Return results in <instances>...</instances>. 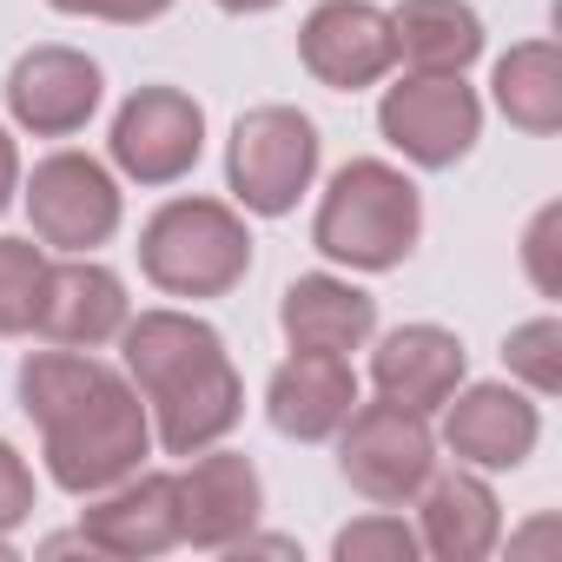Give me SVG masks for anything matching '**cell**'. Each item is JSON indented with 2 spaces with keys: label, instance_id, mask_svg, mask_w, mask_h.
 <instances>
[{
  "label": "cell",
  "instance_id": "484cf974",
  "mask_svg": "<svg viewBox=\"0 0 562 562\" xmlns=\"http://www.w3.org/2000/svg\"><path fill=\"white\" fill-rule=\"evenodd\" d=\"M47 8L87 14V21H113V27H146V21H159L172 8V0H47Z\"/></svg>",
  "mask_w": 562,
  "mask_h": 562
},
{
  "label": "cell",
  "instance_id": "7402d4cb",
  "mask_svg": "<svg viewBox=\"0 0 562 562\" xmlns=\"http://www.w3.org/2000/svg\"><path fill=\"white\" fill-rule=\"evenodd\" d=\"M41 285H47V251L34 238H0V338L34 331Z\"/></svg>",
  "mask_w": 562,
  "mask_h": 562
},
{
  "label": "cell",
  "instance_id": "f1b7e54d",
  "mask_svg": "<svg viewBox=\"0 0 562 562\" xmlns=\"http://www.w3.org/2000/svg\"><path fill=\"white\" fill-rule=\"evenodd\" d=\"M225 14H265V8H278V0H218Z\"/></svg>",
  "mask_w": 562,
  "mask_h": 562
},
{
  "label": "cell",
  "instance_id": "3957f363",
  "mask_svg": "<svg viewBox=\"0 0 562 562\" xmlns=\"http://www.w3.org/2000/svg\"><path fill=\"white\" fill-rule=\"evenodd\" d=\"M417 232H424V199L384 159H351L312 218V245L351 271H397L417 251Z\"/></svg>",
  "mask_w": 562,
  "mask_h": 562
},
{
  "label": "cell",
  "instance_id": "4316f807",
  "mask_svg": "<svg viewBox=\"0 0 562 562\" xmlns=\"http://www.w3.org/2000/svg\"><path fill=\"white\" fill-rule=\"evenodd\" d=\"M549 225H555V212H542L536 232H529V265H536V285H542V292H555V271H549Z\"/></svg>",
  "mask_w": 562,
  "mask_h": 562
},
{
  "label": "cell",
  "instance_id": "44dd1931",
  "mask_svg": "<svg viewBox=\"0 0 562 562\" xmlns=\"http://www.w3.org/2000/svg\"><path fill=\"white\" fill-rule=\"evenodd\" d=\"M490 87H496V106H503L509 126H522L536 139H549L562 126V54H555V41L509 47L496 60V80Z\"/></svg>",
  "mask_w": 562,
  "mask_h": 562
},
{
  "label": "cell",
  "instance_id": "30bf717a",
  "mask_svg": "<svg viewBox=\"0 0 562 562\" xmlns=\"http://www.w3.org/2000/svg\"><path fill=\"white\" fill-rule=\"evenodd\" d=\"M299 60L312 67V80H325L331 93H358L378 87L397 67V41H391V14L371 0H318L299 27Z\"/></svg>",
  "mask_w": 562,
  "mask_h": 562
},
{
  "label": "cell",
  "instance_id": "ac0fdd59",
  "mask_svg": "<svg viewBox=\"0 0 562 562\" xmlns=\"http://www.w3.org/2000/svg\"><path fill=\"white\" fill-rule=\"evenodd\" d=\"M424 529H417V549H430L437 562H476L496 549L503 536V509H496V490L476 476V470H430L424 490L411 496Z\"/></svg>",
  "mask_w": 562,
  "mask_h": 562
},
{
  "label": "cell",
  "instance_id": "5b68a950",
  "mask_svg": "<svg viewBox=\"0 0 562 562\" xmlns=\"http://www.w3.org/2000/svg\"><path fill=\"white\" fill-rule=\"evenodd\" d=\"M318 179V126L299 106H251L225 146V186L245 212L285 218Z\"/></svg>",
  "mask_w": 562,
  "mask_h": 562
},
{
  "label": "cell",
  "instance_id": "603a6c76",
  "mask_svg": "<svg viewBox=\"0 0 562 562\" xmlns=\"http://www.w3.org/2000/svg\"><path fill=\"white\" fill-rule=\"evenodd\" d=\"M503 358H509V371H516L529 391H542V397L562 391V325H555V318H529V325H516L509 345H503Z\"/></svg>",
  "mask_w": 562,
  "mask_h": 562
},
{
  "label": "cell",
  "instance_id": "ba28073f",
  "mask_svg": "<svg viewBox=\"0 0 562 562\" xmlns=\"http://www.w3.org/2000/svg\"><path fill=\"white\" fill-rule=\"evenodd\" d=\"M34 238L54 251H93L120 232V186L93 153H47L27 179Z\"/></svg>",
  "mask_w": 562,
  "mask_h": 562
},
{
  "label": "cell",
  "instance_id": "4fadbf2b",
  "mask_svg": "<svg viewBox=\"0 0 562 562\" xmlns=\"http://www.w3.org/2000/svg\"><path fill=\"white\" fill-rule=\"evenodd\" d=\"M358 411V371L338 351H292L265 384V417L292 443H325Z\"/></svg>",
  "mask_w": 562,
  "mask_h": 562
},
{
  "label": "cell",
  "instance_id": "52a82bcc",
  "mask_svg": "<svg viewBox=\"0 0 562 562\" xmlns=\"http://www.w3.org/2000/svg\"><path fill=\"white\" fill-rule=\"evenodd\" d=\"M378 133L424 172H450L457 159H470L476 133H483V100L463 87V74H411L397 87H384L378 100Z\"/></svg>",
  "mask_w": 562,
  "mask_h": 562
},
{
  "label": "cell",
  "instance_id": "d4e9b609",
  "mask_svg": "<svg viewBox=\"0 0 562 562\" xmlns=\"http://www.w3.org/2000/svg\"><path fill=\"white\" fill-rule=\"evenodd\" d=\"M27 516H34V470L8 437H0V536L21 529Z\"/></svg>",
  "mask_w": 562,
  "mask_h": 562
},
{
  "label": "cell",
  "instance_id": "ffe728a7",
  "mask_svg": "<svg viewBox=\"0 0 562 562\" xmlns=\"http://www.w3.org/2000/svg\"><path fill=\"white\" fill-rule=\"evenodd\" d=\"M391 41L417 74H463L483 54V21L470 0H404L391 14Z\"/></svg>",
  "mask_w": 562,
  "mask_h": 562
},
{
  "label": "cell",
  "instance_id": "e0dca14e",
  "mask_svg": "<svg viewBox=\"0 0 562 562\" xmlns=\"http://www.w3.org/2000/svg\"><path fill=\"white\" fill-rule=\"evenodd\" d=\"M80 542L100 555H166L179 542V490L172 476H126L113 490H100V503L80 516Z\"/></svg>",
  "mask_w": 562,
  "mask_h": 562
},
{
  "label": "cell",
  "instance_id": "2e32d148",
  "mask_svg": "<svg viewBox=\"0 0 562 562\" xmlns=\"http://www.w3.org/2000/svg\"><path fill=\"white\" fill-rule=\"evenodd\" d=\"M542 437V417L522 391L509 384H470L463 397L450 391V417H443V443L470 463V470H516Z\"/></svg>",
  "mask_w": 562,
  "mask_h": 562
},
{
  "label": "cell",
  "instance_id": "7c38bea8",
  "mask_svg": "<svg viewBox=\"0 0 562 562\" xmlns=\"http://www.w3.org/2000/svg\"><path fill=\"white\" fill-rule=\"evenodd\" d=\"M172 490H179V542H192V549L245 542L265 509V483H258L251 457H238V450L199 457L192 470L172 476Z\"/></svg>",
  "mask_w": 562,
  "mask_h": 562
},
{
  "label": "cell",
  "instance_id": "8992f818",
  "mask_svg": "<svg viewBox=\"0 0 562 562\" xmlns=\"http://www.w3.org/2000/svg\"><path fill=\"white\" fill-rule=\"evenodd\" d=\"M338 470L358 496H371L378 509H404L424 476L437 470V437L417 411L404 404H358L338 430Z\"/></svg>",
  "mask_w": 562,
  "mask_h": 562
},
{
  "label": "cell",
  "instance_id": "cb8c5ba5",
  "mask_svg": "<svg viewBox=\"0 0 562 562\" xmlns=\"http://www.w3.org/2000/svg\"><path fill=\"white\" fill-rule=\"evenodd\" d=\"M338 562H411L417 555V536L404 529V516H364L351 529H338Z\"/></svg>",
  "mask_w": 562,
  "mask_h": 562
},
{
  "label": "cell",
  "instance_id": "9a60e30c",
  "mask_svg": "<svg viewBox=\"0 0 562 562\" xmlns=\"http://www.w3.org/2000/svg\"><path fill=\"white\" fill-rule=\"evenodd\" d=\"M463 371H470V358H463L457 331H443V325H397V331L371 351V384H378V397H384V404H404V411H417V417L443 411L450 391L463 384Z\"/></svg>",
  "mask_w": 562,
  "mask_h": 562
},
{
  "label": "cell",
  "instance_id": "6da1fadb",
  "mask_svg": "<svg viewBox=\"0 0 562 562\" xmlns=\"http://www.w3.org/2000/svg\"><path fill=\"white\" fill-rule=\"evenodd\" d=\"M21 411L41 424L47 476L67 496H100L139 470L153 450V417L133 378L100 364L93 351H34L21 364Z\"/></svg>",
  "mask_w": 562,
  "mask_h": 562
},
{
  "label": "cell",
  "instance_id": "8fae6325",
  "mask_svg": "<svg viewBox=\"0 0 562 562\" xmlns=\"http://www.w3.org/2000/svg\"><path fill=\"white\" fill-rule=\"evenodd\" d=\"M8 113L34 139H67L100 113V67L74 47H27L8 74Z\"/></svg>",
  "mask_w": 562,
  "mask_h": 562
},
{
  "label": "cell",
  "instance_id": "7a4b0ae2",
  "mask_svg": "<svg viewBox=\"0 0 562 562\" xmlns=\"http://www.w3.org/2000/svg\"><path fill=\"white\" fill-rule=\"evenodd\" d=\"M126 378L153 411V437L166 457H199L245 417V384L225 358V338L186 312H139L120 331Z\"/></svg>",
  "mask_w": 562,
  "mask_h": 562
},
{
  "label": "cell",
  "instance_id": "83f0119b",
  "mask_svg": "<svg viewBox=\"0 0 562 562\" xmlns=\"http://www.w3.org/2000/svg\"><path fill=\"white\" fill-rule=\"evenodd\" d=\"M14 192H21V153H14V133L0 126V212L14 205Z\"/></svg>",
  "mask_w": 562,
  "mask_h": 562
},
{
  "label": "cell",
  "instance_id": "277c9868",
  "mask_svg": "<svg viewBox=\"0 0 562 562\" xmlns=\"http://www.w3.org/2000/svg\"><path fill=\"white\" fill-rule=\"evenodd\" d=\"M139 271L166 299H225L251 271V232L225 199H166L139 232Z\"/></svg>",
  "mask_w": 562,
  "mask_h": 562
},
{
  "label": "cell",
  "instance_id": "5bb4252c",
  "mask_svg": "<svg viewBox=\"0 0 562 562\" xmlns=\"http://www.w3.org/2000/svg\"><path fill=\"white\" fill-rule=\"evenodd\" d=\"M126 285L93 265V258H74V265H47V285H41V312H34V331L47 345H67V351H100L126 331Z\"/></svg>",
  "mask_w": 562,
  "mask_h": 562
},
{
  "label": "cell",
  "instance_id": "9c48e42d",
  "mask_svg": "<svg viewBox=\"0 0 562 562\" xmlns=\"http://www.w3.org/2000/svg\"><path fill=\"white\" fill-rule=\"evenodd\" d=\"M113 166L139 186H172L199 166L205 153V113L192 93L179 87H139L120 113H113Z\"/></svg>",
  "mask_w": 562,
  "mask_h": 562
},
{
  "label": "cell",
  "instance_id": "d6986e66",
  "mask_svg": "<svg viewBox=\"0 0 562 562\" xmlns=\"http://www.w3.org/2000/svg\"><path fill=\"white\" fill-rule=\"evenodd\" d=\"M278 325H285L292 351H338V358H351L378 331V299L358 292L351 278L305 271V278L285 285V299H278Z\"/></svg>",
  "mask_w": 562,
  "mask_h": 562
}]
</instances>
